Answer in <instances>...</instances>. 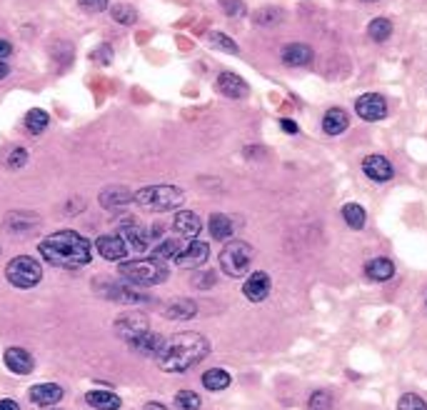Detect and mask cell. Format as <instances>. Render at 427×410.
<instances>
[{
  "instance_id": "cell-1",
  "label": "cell",
  "mask_w": 427,
  "mask_h": 410,
  "mask_svg": "<svg viewBox=\"0 0 427 410\" xmlns=\"http://www.w3.org/2000/svg\"><path fill=\"white\" fill-rule=\"evenodd\" d=\"M41 258L48 266L75 270L90 263L93 243L75 231H58L41 241Z\"/></svg>"
},
{
  "instance_id": "cell-2",
  "label": "cell",
  "mask_w": 427,
  "mask_h": 410,
  "mask_svg": "<svg viewBox=\"0 0 427 410\" xmlns=\"http://www.w3.org/2000/svg\"><path fill=\"white\" fill-rule=\"evenodd\" d=\"M210 355V340L200 333H175L163 343L158 358V368L163 373H185L193 365L203 363Z\"/></svg>"
},
{
  "instance_id": "cell-3",
  "label": "cell",
  "mask_w": 427,
  "mask_h": 410,
  "mask_svg": "<svg viewBox=\"0 0 427 410\" xmlns=\"http://www.w3.org/2000/svg\"><path fill=\"white\" fill-rule=\"evenodd\" d=\"M117 275L132 288H145V285H160L168 280V268L163 261L155 258H137V261H122L117 268Z\"/></svg>"
},
{
  "instance_id": "cell-4",
  "label": "cell",
  "mask_w": 427,
  "mask_h": 410,
  "mask_svg": "<svg viewBox=\"0 0 427 410\" xmlns=\"http://www.w3.org/2000/svg\"><path fill=\"white\" fill-rule=\"evenodd\" d=\"M185 200V193L178 185H145L137 193H132V203H137L145 211L153 213H168L180 208Z\"/></svg>"
},
{
  "instance_id": "cell-5",
  "label": "cell",
  "mask_w": 427,
  "mask_h": 410,
  "mask_svg": "<svg viewBox=\"0 0 427 410\" xmlns=\"http://www.w3.org/2000/svg\"><path fill=\"white\" fill-rule=\"evenodd\" d=\"M253 246L245 241H228L225 248L220 251V270L228 278H245L250 273V263H253Z\"/></svg>"
},
{
  "instance_id": "cell-6",
  "label": "cell",
  "mask_w": 427,
  "mask_h": 410,
  "mask_svg": "<svg viewBox=\"0 0 427 410\" xmlns=\"http://www.w3.org/2000/svg\"><path fill=\"white\" fill-rule=\"evenodd\" d=\"M6 278L18 290H31V288H36L43 280V266L31 256H18L13 261H8Z\"/></svg>"
},
{
  "instance_id": "cell-7",
  "label": "cell",
  "mask_w": 427,
  "mask_h": 410,
  "mask_svg": "<svg viewBox=\"0 0 427 410\" xmlns=\"http://www.w3.org/2000/svg\"><path fill=\"white\" fill-rule=\"evenodd\" d=\"M145 330H150V320L145 313H140V310H125V313H120L115 318V333L120 335L125 343H130L132 338H137L140 333H145Z\"/></svg>"
},
{
  "instance_id": "cell-8",
  "label": "cell",
  "mask_w": 427,
  "mask_h": 410,
  "mask_svg": "<svg viewBox=\"0 0 427 410\" xmlns=\"http://www.w3.org/2000/svg\"><path fill=\"white\" fill-rule=\"evenodd\" d=\"M210 258V246L203 241H188V246H183V251L173 258V263L178 268H190V270H198L208 263Z\"/></svg>"
},
{
  "instance_id": "cell-9",
  "label": "cell",
  "mask_w": 427,
  "mask_h": 410,
  "mask_svg": "<svg viewBox=\"0 0 427 410\" xmlns=\"http://www.w3.org/2000/svg\"><path fill=\"white\" fill-rule=\"evenodd\" d=\"M355 113L367 123H377L387 115V100L380 93H365L355 100Z\"/></svg>"
},
{
  "instance_id": "cell-10",
  "label": "cell",
  "mask_w": 427,
  "mask_h": 410,
  "mask_svg": "<svg viewBox=\"0 0 427 410\" xmlns=\"http://www.w3.org/2000/svg\"><path fill=\"white\" fill-rule=\"evenodd\" d=\"M120 236L125 238V243H127V248H130V251H137V253L153 251V241H150V228L140 226V223L132 221V218H127V221L120 226Z\"/></svg>"
},
{
  "instance_id": "cell-11",
  "label": "cell",
  "mask_w": 427,
  "mask_h": 410,
  "mask_svg": "<svg viewBox=\"0 0 427 410\" xmlns=\"http://www.w3.org/2000/svg\"><path fill=\"white\" fill-rule=\"evenodd\" d=\"M95 248H97V253H100V258H105V261H110V263H122L127 258V251H130L125 238H122L120 233L100 236L95 241Z\"/></svg>"
},
{
  "instance_id": "cell-12",
  "label": "cell",
  "mask_w": 427,
  "mask_h": 410,
  "mask_svg": "<svg viewBox=\"0 0 427 410\" xmlns=\"http://www.w3.org/2000/svg\"><path fill=\"white\" fill-rule=\"evenodd\" d=\"M270 288H273V280L265 270H253L243 283V295L248 298L250 303H263L265 298L270 295Z\"/></svg>"
},
{
  "instance_id": "cell-13",
  "label": "cell",
  "mask_w": 427,
  "mask_h": 410,
  "mask_svg": "<svg viewBox=\"0 0 427 410\" xmlns=\"http://www.w3.org/2000/svg\"><path fill=\"white\" fill-rule=\"evenodd\" d=\"M63 395H65V388L58 383H38L28 390V398H31V403L38 405V408H53V405L60 403Z\"/></svg>"
},
{
  "instance_id": "cell-14",
  "label": "cell",
  "mask_w": 427,
  "mask_h": 410,
  "mask_svg": "<svg viewBox=\"0 0 427 410\" xmlns=\"http://www.w3.org/2000/svg\"><path fill=\"white\" fill-rule=\"evenodd\" d=\"M215 88H218L220 95L225 98H233V100H240V98H248L250 95V85L238 75V73H220L218 80H215Z\"/></svg>"
},
{
  "instance_id": "cell-15",
  "label": "cell",
  "mask_w": 427,
  "mask_h": 410,
  "mask_svg": "<svg viewBox=\"0 0 427 410\" xmlns=\"http://www.w3.org/2000/svg\"><path fill=\"white\" fill-rule=\"evenodd\" d=\"M3 360H6V368L16 375H31L33 370H36L33 355L28 353L26 348H18V345H11V348L6 350V355H3Z\"/></svg>"
},
{
  "instance_id": "cell-16",
  "label": "cell",
  "mask_w": 427,
  "mask_h": 410,
  "mask_svg": "<svg viewBox=\"0 0 427 410\" xmlns=\"http://www.w3.org/2000/svg\"><path fill=\"white\" fill-rule=\"evenodd\" d=\"M362 173L375 183H387L395 175V168L385 155H367V158H362Z\"/></svg>"
},
{
  "instance_id": "cell-17",
  "label": "cell",
  "mask_w": 427,
  "mask_h": 410,
  "mask_svg": "<svg viewBox=\"0 0 427 410\" xmlns=\"http://www.w3.org/2000/svg\"><path fill=\"white\" fill-rule=\"evenodd\" d=\"M173 231L185 241H198L200 231H203V221L193 211H178L173 218Z\"/></svg>"
},
{
  "instance_id": "cell-18",
  "label": "cell",
  "mask_w": 427,
  "mask_h": 410,
  "mask_svg": "<svg viewBox=\"0 0 427 410\" xmlns=\"http://www.w3.org/2000/svg\"><path fill=\"white\" fill-rule=\"evenodd\" d=\"M163 315L168 320H175V323H183V320L198 315V303L190 300V298H173L163 305Z\"/></svg>"
},
{
  "instance_id": "cell-19",
  "label": "cell",
  "mask_w": 427,
  "mask_h": 410,
  "mask_svg": "<svg viewBox=\"0 0 427 410\" xmlns=\"http://www.w3.org/2000/svg\"><path fill=\"white\" fill-rule=\"evenodd\" d=\"M283 63L285 65H290V68H305L312 63V48L305 46V43H290V46H285L283 48Z\"/></svg>"
},
{
  "instance_id": "cell-20",
  "label": "cell",
  "mask_w": 427,
  "mask_h": 410,
  "mask_svg": "<svg viewBox=\"0 0 427 410\" xmlns=\"http://www.w3.org/2000/svg\"><path fill=\"white\" fill-rule=\"evenodd\" d=\"M97 203H100L102 208H107V211H115L120 205L132 203V193L125 185H107V188H102L100 195H97Z\"/></svg>"
},
{
  "instance_id": "cell-21",
  "label": "cell",
  "mask_w": 427,
  "mask_h": 410,
  "mask_svg": "<svg viewBox=\"0 0 427 410\" xmlns=\"http://www.w3.org/2000/svg\"><path fill=\"white\" fill-rule=\"evenodd\" d=\"M85 403L95 410H120L122 400H120V395H115L112 390L95 388V390H88L85 393Z\"/></svg>"
},
{
  "instance_id": "cell-22",
  "label": "cell",
  "mask_w": 427,
  "mask_h": 410,
  "mask_svg": "<svg viewBox=\"0 0 427 410\" xmlns=\"http://www.w3.org/2000/svg\"><path fill=\"white\" fill-rule=\"evenodd\" d=\"M163 335H158L155 330H145V333H140L137 338H132L130 348L135 350V353H142V355H158L160 348H163Z\"/></svg>"
},
{
  "instance_id": "cell-23",
  "label": "cell",
  "mask_w": 427,
  "mask_h": 410,
  "mask_svg": "<svg viewBox=\"0 0 427 410\" xmlns=\"http://www.w3.org/2000/svg\"><path fill=\"white\" fill-rule=\"evenodd\" d=\"M347 125H350V115H347L342 108H330L325 115H322V130H325L327 135L345 133Z\"/></svg>"
},
{
  "instance_id": "cell-24",
  "label": "cell",
  "mask_w": 427,
  "mask_h": 410,
  "mask_svg": "<svg viewBox=\"0 0 427 410\" xmlns=\"http://www.w3.org/2000/svg\"><path fill=\"white\" fill-rule=\"evenodd\" d=\"M208 231H210V236H213L215 241L228 243L230 238H233V233H235V226H233V221L225 216V213H213V216H210V221H208Z\"/></svg>"
},
{
  "instance_id": "cell-25",
  "label": "cell",
  "mask_w": 427,
  "mask_h": 410,
  "mask_svg": "<svg viewBox=\"0 0 427 410\" xmlns=\"http://www.w3.org/2000/svg\"><path fill=\"white\" fill-rule=\"evenodd\" d=\"M365 275L375 283H385L395 275V263H392L390 258H372L365 266Z\"/></svg>"
},
{
  "instance_id": "cell-26",
  "label": "cell",
  "mask_w": 427,
  "mask_h": 410,
  "mask_svg": "<svg viewBox=\"0 0 427 410\" xmlns=\"http://www.w3.org/2000/svg\"><path fill=\"white\" fill-rule=\"evenodd\" d=\"M38 221H41V218L33 216V213H21V211H16V213H8V216H6V228H8L11 233L31 231V228L38 226Z\"/></svg>"
},
{
  "instance_id": "cell-27",
  "label": "cell",
  "mask_w": 427,
  "mask_h": 410,
  "mask_svg": "<svg viewBox=\"0 0 427 410\" xmlns=\"http://www.w3.org/2000/svg\"><path fill=\"white\" fill-rule=\"evenodd\" d=\"M23 123H26V130L31 135H41V133H46V128L51 125V115H48L43 108H31L26 113V120H23Z\"/></svg>"
},
{
  "instance_id": "cell-28",
  "label": "cell",
  "mask_w": 427,
  "mask_h": 410,
  "mask_svg": "<svg viewBox=\"0 0 427 410\" xmlns=\"http://www.w3.org/2000/svg\"><path fill=\"white\" fill-rule=\"evenodd\" d=\"M342 221L352 228V231H362L367 223V213L360 203H345L342 205Z\"/></svg>"
},
{
  "instance_id": "cell-29",
  "label": "cell",
  "mask_w": 427,
  "mask_h": 410,
  "mask_svg": "<svg viewBox=\"0 0 427 410\" xmlns=\"http://www.w3.org/2000/svg\"><path fill=\"white\" fill-rule=\"evenodd\" d=\"M230 380H233L230 378V373L223 368H210L203 373V385L208 390H213V393H220V390L230 388Z\"/></svg>"
},
{
  "instance_id": "cell-30",
  "label": "cell",
  "mask_w": 427,
  "mask_h": 410,
  "mask_svg": "<svg viewBox=\"0 0 427 410\" xmlns=\"http://www.w3.org/2000/svg\"><path fill=\"white\" fill-rule=\"evenodd\" d=\"M180 251H183V243H180L178 238H163V241L153 248V258L155 261H173Z\"/></svg>"
},
{
  "instance_id": "cell-31",
  "label": "cell",
  "mask_w": 427,
  "mask_h": 410,
  "mask_svg": "<svg viewBox=\"0 0 427 410\" xmlns=\"http://www.w3.org/2000/svg\"><path fill=\"white\" fill-rule=\"evenodd\" d=\"M367 36L375 43H385L387 38L392 36V23L387 21V18H375V21H370V26H367Z\"/></svg>"
},
{
  "instance_id": "cell-32",
  "label": "cell",
  "mask_w": 427,
  "mask_h": 410,
  "mask_svg": "<svg viewBox=\"0 0 427 410\" xmlns=\"http://www.w3.org/2000/svg\"><path fill=\"white\" fill-rule=\"evenodd\" d=\"M110 18L120 26H132L137 21V11L127 3H117V6L110 8Z\"/></svg>"
},
{
  "instance_id": "cell-33",
  "label": "cell",
  "mask_w": 427,
  "mask_h": 410,
  "mask_svg": "<svg viewBox=\"0 0 427 410\" xmlns=\"http://www.w3.org/2000/svg\"><path fill=\"white\" fill-rule=\"evenodd\" d=\"M208 43L213 48H220V51H225V53H233V56H238L240 53V46L238 43L233 41L230 36H225V33H220V31H213L208 36Z\"/></svg>"
},
{
  "instance_id": "cell-34",
  "label": "cell",
  "mask_w": 427,
  "mask_h": 410,
  "mask_svg": "<svg viewBox=\"0 0 427 410\" xmlns=\"http://www.w3.org/2000/svg\"><path fill=\"white\" fill-rule=\"evenodd\" d=\"M175 405L180 410H200V395L195 390H180L175 393Z\"/></svg>"
},
{
  "instance_id": "cell-35",
  "label": "cell",
  "mask_w": 427,
  "mask_h": 410,
  "mask_svg": "<svg viewBox=\"0 0 427 410\" xmlns=\"http://www.w3.org/2000/svg\"><path fill=\"white\" fill-rule=\"evenodd\" d=\"M215 280H218V275H215L213 270H208V268H198V273L190 278V283H193L198 290H210V288L215 285Z\"/></svg>"
},
{
  "instance_id": "cell-36",
  "label": "cell",
  "mask_w": 427,
  "mask_h": 410,
  "mask_svg": "<svg viewBox=\"0 0 427 410\" xmlns=\"http://www.w3.org/2000/svg\"><path fill=\"white\" fill-rule=\"evenodd\" d=\"M307 410H332V395L327 390H315L307 400Z\"/></svg>"
},
{
  "instance_id": "cell-37",
  "label": "cell",
  "mask_w": 427,
  "mask_h": 410,
  "mask_svg": "<svg viewBox=\"0 0 427 410\" xmlns=\"http://www.w3.org/2000/svg\"><path fill=\"white\" fill-rule=\"evenodd\" d=\"M397 410H427V403L417 393H402L397 400Z\"/></svg>"
},
{
  "instance_id": "cell-38",
  "label": "cell",
  "mask_w": 427,
  "mask_h": 410,
  "mask_svg": "<svg viewBox=\"0 0 427 410\" xmlns=\"http://www.w3.org/2000/svg\"><path fill=\"white\" fill-rule=\"evenodd\" d=\"M283 21V13L278 8H263V11L255 13V23L258 26H275V23Z\"/></svg>"
},
{
  "instance_id": "cell-39",
  "label": "cell",
  "mask_w": 427,
  "mask_h": 410,
  "mask_svg": "<svg viewBox=\"0 0 427 410\" xmlns=\"http://www.w3.org/2000/svg\"><path fill=\"white\" fill-rule=\"evenodd\" d=\"M220 8H223L225 16H230V18H243L245 13H248L243 0H220Z\"/></svg>"
},
{
  "instance_id": "cell-40",
  "label": "cell",
  "mask_w": 427,
  "mask_h": 410,
  "mask_svg": "<svg viewBox=\"0 0 427 410\" xmlns=\"http://www.w3.org/2000/svg\"><path fill=\"white\" fill-rule=\"evenodd\" d=\"M26 163H28V150L26 148H13L11 155H8V168H11V170H21Z\"/></svg>"
},
{
  "instance_id": "cell-41",
  "label": "cell",
  "mask_w": 427,
  "mask_h": 410,
  "mask_svg": "<svg viewBox=\"0 0 427 410\" xmlns=\"http://www.w3.org/2000/svg\"><path fill=\"white\" fill-rule=\"evenodd\" d=\"M107 3H110V0H78V6H80L85 13H93V16L107 11Z\"/></svg>"
},
{
  "instance_id": "cell-42",
  "label": "cell",
  "mask_w": 427,
  "mask_h": 410,
  "mask_svg": "<svg viewBox=\"0 0 427 410\" xmlns=\"http://www.w3.org/2000/svg\"><path fill=\"white\" fill-rule=\"evenodd\" d=\"M90 58L95 63H102V65H107V63L112 61V48L107 46V43H102V46H97L95 51L90 53Z\"/></svg>"
},
{
  "instance_id": "cell-43",
  "label": "cell",
  "mask_w": 427,
  "mask_h": 410,
  "mask_svg": "<svg viewBox=\"0 0 427 410\" xmlns=\"http://www.w3.org/2000/svg\"><path fill=\"white\" fill-rule=\"evenodd\" d=\"M280 128H283L285 133H290V135L300 133V128H297V123H295V120H288V118H283V120H280Z\"/></svg>"
},
{
  "instance_id": "cell-44",
  "label": "cell",
  "mask_w": 427,
  "mask_h": 410,
  "mask_svg": "<svg viewBox=\"0 0 427 410\" xmlns=\"http://www.w3.org/2000/svg\"><path fill=\"white\" fill-rule=\"evenodd\" d=\"M0 410H21V405L13 398H0Z\"/></svg>"
},
{
  "instance_id": "cell-45",
  "label": "cell",
  "mask_w": 427,
  "mask_h": 410,
  "mask_svg": "<svg viewBox=\"0 0 427 410\" xmlns=\"http://www.w3.org/2000/svg\"><path fill=\"white\" fill-rule=\"evenodd\" d=\"M13 53V46L8 41H0V61H3V58H8Z\"/></svg>"
},
{
  "instance_id": "cell-46",
  "label": "cell",
  "mask_w": 427,
  "mask_h": 410,
  "mask_svg": "<svg viewBox=\"0 0 427 410\" xmlns=\"http://www.w3.org/2000/svg\"><path fill=\"white\" fill-rule=\"evenodd\" d=\"M142 410H168L163 403H158V400H150V403L142 405Z\"/></svg>"
},
{
  "instance_id": "cell-47",
  "label": "cell",
  "mask_w": 427,
  "mask_h": 410,
  "mask_svg": "<svg viewBox=\"0 0 427 410\" xmlns=\"http://www.w3.org/2000/svg\"><path fill=\"white\" fill-rule=\"evenodd\" d=\"M8 75H11V68H8V63L0 61V80H6Z\"/></svg>"
},
{
  "instance_id": "cell-48",
  "label": "cell",
  "mask_w": 427,
  "mask_h": 410,
  "mask_svg": "<svg viewBox=\"0 0 427 410\" xmlns=\"http://www.w3.org/2000/svg\"><path fill=\"white\" fill-rule=\"evenodd\" d=\"M360 3H377V0H360Z\"/></svg>"
},
{
  "instance_id": "cell-49",
  "label": "cell",
  "mask_w": 427,
  "mask_h": 410,
  "mask_svg": "<svg viewBox=\"0 0 427 410\" xmlns=\"http://www.w3.org/2000/svg\"><path fill=\"white\" fill-rule=\"evenodd\" d=\"M51 410H68V408H51Z\"/></svg>"
},
{
  "instance_id": "cell-50",
  "label": "cell",
  "mask_w": 427,
  "mask_h": 410,
  "mask_svg": "<svg viewBox=\"0 0 427 410\" xmlns=\"http://www.w3.org/2000/svg\"><path fill=\"white\" fill-rule=\"evenodd\" d=\"M0 253H3V248H0Z\"/></svg>"
}]
</instances>
